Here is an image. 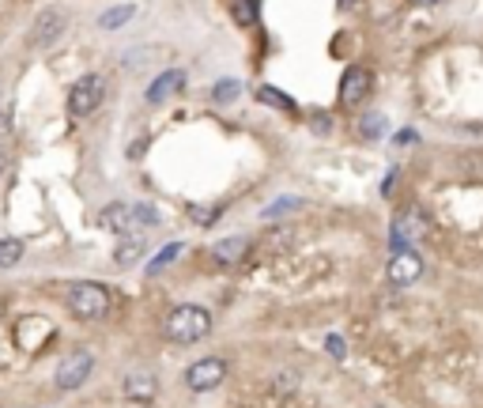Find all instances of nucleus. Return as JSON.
<instances>
[{
  "mask_svg": "<svg viewBox=\"0 0 483 408\" xmlns=\"http://www.w3.org/2000/svg\"><path fill=\"white\" fill-rule=\"evenodd\" d=\"M163 333H166V341H174L178 348L204 341V336L211 333V311L201 306V303H181L166 314Z\"/></svg>",
  "mask_w": 483,
  "mask_h": 408,
  "instance_id": "obj_1",
  "label": "nucleus"
},
{
  "mask_svg": "<svg viewBox=\"0 0 483 408\" xmlns=\"http://www.w3.org/2000/svg\"><path fill=\"white\" fill-rule=\"evenodd\" d=\"M103 98H106V76H98V73L80 76L73 88H68V114L88 118V114H95V110L103 106Z\"/></svg>",
  "mask_w": 483,
  "mask_h": 408,
  "instance_id": "obj_2",
  "label": "nucleus"
},
{
  "mask_svg": "<svg viewBox=\"0 0 483 408\" xmlns=\"http://www.w3.org/2000/svg\"><path fill=\"white\" fill-rule=\"evenodd\" d=\"M68 311L80 321H98L110 314V291L103 284H76L68 291Z\"/></svg>",
  "mask_w": 483,
  "mask_h": 408,
  "instance_id": "obj_3",
  "label": "nucleus"
},
{
  "mask_svg": "<svg viewBox=\"0 0 483 408\" xmlns=\"http://www.w3.org/2000/svg\"><path fill=\"white\" fill-rule=\"evenodd\" d=\"M91 367H95V359H91V351H68V356L57 363V371H53V382H57V389H65V393H73V389H80L83 382L91 378Z\"/></svg>",
  "mask_w": 483,
  "mask_h": 408,
  "instance_id": "obj_4",
  "label": "nucleus"
},
{
  "mask_svg": "<svg viewBox=\"0 0 483 408\" xmlns=\"http://www.w3.org/2000/svg\"><path fill=\"white\" fill-rule=\"evenodd\" d=\"M65 27H68V16L61 8H46V12H38L34 23H31V31H27V42L31 46H50V42H57L65 35Z\"/></svg>",
  "mask_w": 483,
  "mask_h": 408,
  "instance_id": "obj_5",
  "label": "nucleus"
},
{
  "mask_svg": "<svg viewBox=\"0 0 483 408\" xmlns=\"http://www.w3.org/2000/svg\"><path fill=\"white\" fill-rule=\"evenodd\" d=\"M223 378H226V363L216 359V356H208V359H196L193 367L186 371V386L193 393H208V389L223 386Z\"/></svg>",
  "mask_w": 483,
  "mask_h": 408,
  "instance_id": "obj_6",
  "label": "nucleus"
},
{
  "mask_svg": "<svg viewBox=\"0 0 483 408\" xmlns=\"http://www.w3.org/2000/svg\"><path fill=\"white\" fill-rule=\"evenodd\" d=\"M386 276H389V284L393 288H408V284H416V280L423 276V258L411 246H404V250H396L393 253V261H389V269H386Z\"/></svg>",
  "mask_w": 483,
  "mask_h": 408,
  "instance_id": "obj_7",
  "label": "nucleus"
},
{
  "mask_svg": "<svg viewBox=\"0 0 483 408\" xmlns=\"http://www.w3.org/2000/svg\"><path fill=\"white\" fill-rule=\"evenodd\" d=\"M374 88V76H371V68H363V65H355L344 73V80H340V103L344 106H359L366 95H371Z\"/></svg>",
  "mask_w": 483,
  "mask_h": 408,
  "instance_id": "obj_8",
  "label": "nucleus"
},
{
  "mask_svg": "<svg viewBox=\"0 0 483 408\" xmlns=\"http://www.w3.org/2000/svg\"><path fill=\"white\" fill-rule=\"evenodd\" d=\"M121 389L133 404H151L155 393H159V382H155V374H148V371H133V374H125Z\"/></svg>",
  "mask_w": 483,
  "mask_h": 408,
  "instance_id": "obj_9",
  "label": "nucleus"
},
{
  "mask_svg": "<svg viewBox=\"0 0 483 408\" xmlns=\"http://www.w3.org/2000/svg\"><path fill=\"white\" fill-rule=\"evenodd\" d=\"M393 231H396V242H401V250H404V238H408V246H411L416 238L427 235V216H423L419 208L411 204V208H404V212L396 216V227H393Z\"/></svg>",
  "mask_w": 483,
  "mask_h": 408,
  "instance_id": "obj_10",
  "label": "nucleus"
},
{
  "mask_svg": "<svg viewBox=\"0 0 483 408\" xmlns=\"http://www.w3.org/2000/svg\"><path fill=\"white\" fill-rule=\"evenodd\" d=\"M98 223H103L106 231H113V235H129L136 227V212H133V204H110V208H103Z\"/></svg>",
  "mask_w": 483,
  "mask_h": 408,
  "instance_id": "obj_11",
  "label": "nucleus"
},
{
  "mask_svg": "<svg viewBox=\"0 0 483 408\" xmlns=\"http://www.w3.org/2000/svg\"><path fill=\"white\" fill-rule=\"evenodd\" d=\"M181 88H186V73H181V68H170V73H163V76L148 88V103L159 106V103H166L170 95H178Z\"/></svg>",
  "mask_w": 483,
  "mask_h": 408,
  "instance_id": "obj_12",
  "label": "nucleus"
},
{
  "mask_svg": "<svg viewBox=\"0 0 483 408\" xmlns=\"http://www.w3.org/2000/svg\"><path fill=\"white\" fill-rule=\"evenodd\" d=\"M246 250H249V238L234 235V238H223V242L211 246V258H216L219 265H238L242 258H246Z\"/></svg>",
  "mask_w": 483,
  "mask_h": 408,
  "instance_id": "obj_13",
  "label": "nucleus"
},
{
  "mask_svg": "<svg viewBox=\"0 0 483 408\" xmlns=\"http://www.w3.org/2000/svg\"><path fill=\"white\" fill-rule=\"evenodd\" d=\"M144 253H148L144 238H125V242L113 250V265H118V269H133L136 261H144Z\"/></svg>",
  "mask_w": 483,
  "mask_h": 408,
  "instance_id": "obj_14",
  "label": "nucleus"
},
{
  "mask_svg": "<svg viewBox=\"0 0 483 408\" xmlns=\"http://www.w3.org/2000/svg\"><path fill=\"white\" fill-rule=\"evenodd\" d=\"M136 16V4H118V8H110L106 16H98V27H103V31H113V27H125Z\"/></svg>",
  "mask_w": 483,
  "mask_h": 408,
  "instance_id": "obj_15",
  "label": "nucleus"
},
{
  "mask_svg": "<svg viewBox=\"0 0 483 408\" xmlns=\"http://www.w3.org/2000/svg\"><path fill=\"white\" fill-rule=\"evenodd\" d=\"M23 261V242L19 238H0V269H16Z\"/></svg>",
  "mask_w": 483,
  "mask_h": 408,
  "instance_id": "obj_16",
  "label": "nucleus"
},
{
  "mask_svg": "<svg viewBox=\"0 0 483 408\" xmlns=\"http://www.w3.org/2000/svg\"><path fill=\"white\" fill-rule=\"evenodd\" d=\"M261 16V0H234V23L238 27H253Z\"/></svg>",
  "mask_w": 483,
  "mask_h": 408,
  "instance_id": "obj_17",
  "label": "nucleus"
},
{
  "mask_svg": "<svg viewBox=\"0 0 483 408\" xmlns=\"http://www.w3.org/2000/svg\"><path fill=\"white\" fill-rule=\"evenodd\" d=\"M257 98H261V103H268V106H276V110H295V98L283 95L280 88H268V83H264V88H257Z\"/></svg>",
  "mask_w": 483,
  "mask_h": 408,
  "instance_id": "obj_18",
  "label": "nucleus"
},
{
  "mask_svg": "<svg viewBox=\"0 0 483 408\" xmlns=\"http://www.w3.org/2000/svg\"><path fill=\"white\" fill-rule=\"evenodd\" d=\"M219 212H223L219 204H193V208H189V216L201 223V227H211V223L219 219Z\"/></svg>",
  "mask_w": 483,
  "mask_h": 408,
  "instance_id": "obj_19",
  "label": "nucleus"
},
{
  "mask_svg": "<svg viewBox=\"0 0 483 408\" xmlns=\"http://www.w3.org/2000/svg\"><path fill=\"white\" fill-rule=\"evenodd\" d=\"M238 95H242V83L238 80H223V83H216V91H211L216 103H234Z\"/></svg>",
  "mask_w": 483,
  "mask_h": 408,
  "instance_id": "obj_20",
  "label": "nucleus"
},
{
  "mask_svg": "<svg viewBox=\"0 0 483 408\" xmlns=\"http://www.w3.org/2000/svg\"><path fill=\"white\" fill-rule=\"evenodd\" d=\"M181 250H186V246H181V242H170V246L163 250V258H155V261L148 265V273H159V269H163V265H170V261H174V258H178V253H181Z\"/></svg>",
  "mask_w": 483,
  "mask_h": 408,
  "instance_id": "obj_21",
  "label": "nucleus"
},
{
  "mask_svg": "<svg viewBox=\"0 0 483 408\" xmlns=\"http://www.w3.org/2000/svg\"><path fill=\"white\" fill-rule=\"evenodd\" d=\"M133 212H136L140 227H155V223H159V212H155L151 204H133Z\"/></svg>",
  "mask_w": 483,
  "mask_h": 408,
  "instance_id": "obj_22",
  "label": "nucleus"
},
{
  "mask_svg": "<svg viewBox=\"0 0 483 408\" xmlns=\"http://www.w3.org/2000/svg\"><path fill=\"white\" fill-rule=\"evenodd\" d=\"M381 133H386V118H381V114H371V118H366L363 121V136H381Z\"/></svg>",
  "mask_w": 483,
  "mask_h": 408,
  "instance_id": "obj_23",
  "label": "nucleus"
},
{
  "mask_svg": "<svg viewBox=\"0 0 483 408\" xmlns=\"http://www.w3.org/2000/svg\"><path fill=\"white\" fill-rule=\"evenodd\" d=\"M8 133H12V103L0 98V140H4Z\"/></svg>",
  "mask_w": 483,
  "mask_h": 408,
  "instance_id": "obj_24",
  "label": "nucleus"
},
{
  "mask_svg": "<svg viewBox=\"0 0 483 408\" xmlns=\"http://www.w3.org/2000/svg\"><path fill=\"white\" fill-rule=\"evenodd\" d=\"M325 344H329V351H333L336 359H344V351H348V348H344V341H340L336 333H333V336H329V341H325Z\"/></svg>",
  "mask_w": 483,
  "mask_h": 408,
  "instance_id": "obj_25",
  "label": "nucleus"
},
{
  "mask_svg": "<svg viewBox=\"0 0 483 408\" xmlns=\"http://www.w3.org/2000/svg\"><path fill=\"white\" fill-rule=\"evenodd\" d=\"M8 159H12V156H8V148H0V174L8 171Z\"/></svg>",
  "mask_w": 483,
  "mask_h": 408,
  "instance_id": "obj_26",
  "label": "nucleus"
},
{
  "mask_svg": "<svg viewBox=\"0 0 483 408\" xmlns=\"http://www.w3.org/2000/svg\"><path fill=\"white\" fill-rule=\"evenodd\" d=\"M416 4H427V8H434V4H442V0H416Z\"/></svg>",
  "mask_w": 483,
  "mask_h": 408,
  "instance_id": "obj_27",
  "label": "nucleus"
},
{
  "mask_svg": "<svg viewBox=\"0 0 483 408\" xmlns=\"http://www.w3.org/2000/svg\"><path fill=\"white\" fill-rule=\"evenodd\" d=\"M355 4H359V0H340V8H355Z\"/></svg>",
  "mask_w": 483,
  "mask_h": 408,
  "instance_id": "obj_28",
  "label": "nucleus"
}]
</instances>
